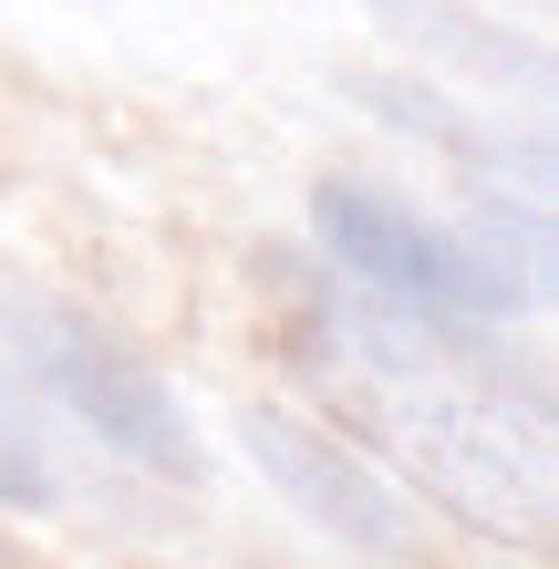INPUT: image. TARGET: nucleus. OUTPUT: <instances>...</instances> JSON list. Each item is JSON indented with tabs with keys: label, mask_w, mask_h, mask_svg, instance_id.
Wrapping results in <instances>:
<instances>
[{
	"label": "nucleus",
	"mask_w": 559,
	"mask_h": 569,
	"mask_svg": "<svg viewBox=\"0 0 559 569\" xmlns=\"http://www.w3.org/2000/svg\"><path fill=\"white\" fill-rule=\"evenodd\" d=\"M301 373L415 497H436L446 518H467L498 549H549L559 528L549 425L436 321H405L383 300H321L301 321Z\"/></svg>",
	"instance_id": "nucleus-1"
},
{
	"label": "nucleus",
	"mask_w": 559,
	"mask_h": 569,
	"mask_svg": "<svg viewBox=\"0 0 559 569\" xmlns=\"http://www.w3.org/2000/svg\"><path fill=\"white\" fill-rule=\"evenodd\" d=\"M311 228H321V249H332V270L363 290V300L405 311V321L467 331V321L529 311V290H518L477 239L415 218L405 197H383V187H363V177H321V187H311Z\"/></svg>",
	"instance_id": "nucleus-2"
},
{
	"label": "nucleus",
	"mask_w": 559,
	"mask_h": 569,
	"mask_svg": "<svg viewBox=\"0 0 559 569\" xmlns=\"http://www.w3.org/2000/svg\"><path fill=\"white\" fill-rule=\"evenodd\" d=\"M21 331H31V373H42V393L93 435V446H114L124 466H146V477H197L187 405L167 393V373H156L146 352H124L114 331H93L73 311H42Z\"/></svg>",
	"instance_id": "nucleus-3"
},
{
	"label": "nucleus",
	"mask_w": 559,
	"mask_h": 569,
	"mask_svg": "<svg viewBox=\"0 0 559 569\" xmlns=\"http://www.w3.org/2000/svg\"><path fill=\"white\" fill-rule=\"evenodd\" d=\"M239 446L259 456V477H270L311 528H332L342 549H363V559H415V508H405V487L373 477L363 456H342V435H321V425L280 415V405H249V415H239Z\"/></svg>",
	"instance_id": "nucleus-4"
},
{
	"label": "nucleus",
	"mask_w": 559,
	"mask_h": 569,
	"mask_svg": "<svg viewBox=\"0 0 559 569\" xmlns=\"http://www.w3.org/2000/svg\"><path fill=\"white\" fill-rule=\"evenodd\" d=\"M52 456H42V435H31V415L11 405V383H0V508H21V518H42L52 508Z\"/></svg>",
	"instance_id": "nucleus-5"
}]
</instances>
